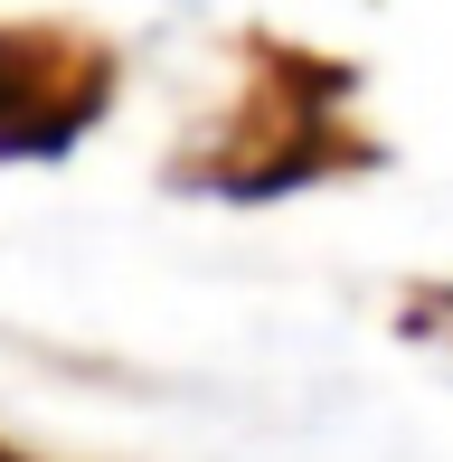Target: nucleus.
<instances>
[{"instance_id": "obj_1", "label": "nucleus", "mask_w": 453, "mask_h": 462, "mask_svg": "<svg viewBox=\"0 0 453 462\" xmlns=\"http://www.w3.org/2000/svg\"><path fill=\"white\" fill-rule=\"evenodd\" d=\"M29 86H38V67H29V57H19V48H10V38H0V123H10L19 104H38Z\"/></svg>"}, {"instance_id": "obj_2", "label": "nucleus", "mask_w": 453, "mask_h": 462, "mask_svg": "<svg viewBox=\"0 0 453 462\" xmlns=\"http://www.w3.org/2000/svg\"><path fill=\"white\" fill-rule=\"evenodd\" d=\"M0 462H19V453H0Z\"/></svg>"}]
</instances>
